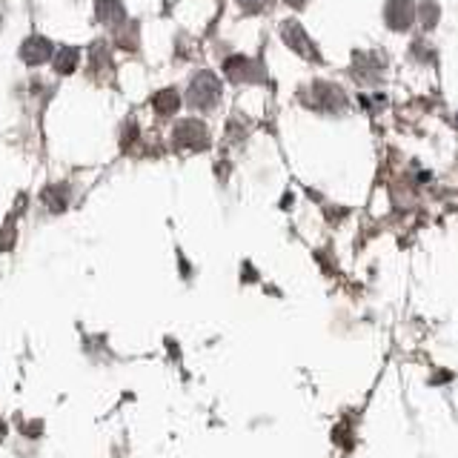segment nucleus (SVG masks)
I'll use <instances>...</instances> for the list:
<instances>
[{
  "label": "nucleus",
  "mask_w": 458,
  "mask_h": 458,
  "mask_svg": "<svg viewBox=\"0 0 458 458\" xmlns=\"http://www.w3.org/2000/svg\"><path fill=\"white\" fill-rule=\"evenodd\" d=\"M186 98H190V103L198 106V110H212L221 98V80L212 72L195 75L192 84H190V92H186Z\"/></svg>",
  "instance_id": "obj_1"
},
{
  "label": "nucleus",
  "mask_w": 458,
  "mask_h": 458,
  "mask_svg": "<svg viewBox=\"0 0 458 458\" xmlns=\"http://www.w3.org/2000/svg\"><path fill=\"white\" fill-rule=\"evenodd\" d=\"M304 103L313 106V110H321V112H341L347 106V98H344V92L332 84H313L307 89Z\"/></svg>",
  "instance_id": "obj_2"
},
{
  "label": "nucleus",
  "mask_w": 458,
  "mask_h": 458,
  "mask_svg": "<svg viewBox=\"0 0 458 458\" xmlns=\"http://www.w3.org/2000/svg\"><path fill=\"white\" fill-rule=\"evenodd\" d=\"M172 143L178 146V150H204L209 143V135H207V127L200 124V120H181L178 127L172 132Z\"/></svg>",
  "instance_id": "obj_3"
},
{
  "label": "nucleus",
  "mask_w": 458,
  "mask_h": 458,
  "mask_svg": "<svg viewBox=\"0 0 458 458\" xmlns=\"http://www.w3.org/2000/svg\"><path fill=\"white\" fill-rule=\"evenodd\" d=\"M384 20H387L389 29H396V32L410 29V23L415 20L413 0H389L387 9H384Z\"/></svg>",
  "instance_id": "obj_4"
},
{
  "label": "nucleus",
  "mask_w": 458,
  "mask_h": 458,
  "mask_svg": "<svg viewBox=\"0 0 458 458\" xmlns=\"http://www.w3.org/2000/svg\"><path fill=\"white\" fill-rule=\"evenodd\" d=\"M281 35H284V44H287L292 52H299L301 58H313V61H318L315 44L307 37V32L301 29L299 23H284V26H281Z\"/></svg>",
  "instance_id": "obj_5"
},
{
  "label": "nucleus",
  "mask_w": 458,
  "mask_h": 458,
  "mask_svg": "<svg viewBox=\"0 0 458 458\" xmlns=\"http://www.w3.org/2000/svg\"><path fill=\"white\" fill-rule=\"evenodd\" d=\"M224 72L229 75V80H235V84H241V80H261L258 63H252V61H249V58H244V55L226 58Z\"/></svg>",
  "instance_id": "obj_6"
},
{
  "label": "nucleus",
  "mask_w": 458,
  "mask_h": 458,
  "mask_svg": "<svg viewBox=\"0 0 458 458\" xmlns=\"http://www.w3.org/2000/svg\"><path fill=\"white\" fill-rule=\"evenodd\" d=\"M20 58L29 63V66H37V63H46L52 58V44L46 37H29L20 49Z\"/></svg>",
  "instance_id": "obj_7"
},
{
  "label": "nucleus",
  "mask_w": 458,
  "mask_h": 458,
  "mask_svg": "<svg viewBox=\"0 0 458 458\" xmlns=\"http://www.w3.org/2000/svg\"><path fill=\"white\" fill-rule=\"evenodd\" d=\"M95 15L106 26H120V20H124V6H120V0H95Z\"/></svg>",
  "instance_id": "obj_8"
},
{
  "label": "nucleus",
  "mask_w": 458,
  "mask_h": 458,
  "mask_svg": "<svg viewBox=\"0 0 458 458\" xmlns=\"http://www.w3.org/2000/svg\"><path fill=\"white\" fill-rule=\"evenodd\" d=\"M381 66H384V58H375V55H367V52H358V55H356V78L361 75L364 84H370Z\"/></svg>",
  "instance_id": "obj_9"
},
{
  "label": "nucleus",
  "mask_w": 458,
  "mask_h": 458,
  "mask_svg": "<svg viewBox=\"0 0 458 458\" xmlns=\"http://www.w3.org/2000/svg\"><path fill=\"white\" fill-rule=\"evenodd\" d=\"M152 103H155L158 115H175V112H178V106H181V98H178V92H175V89H160L158 95L152 98Z\"/></svg>",
  "instance_id": "obj_10"
},
{
  "label": "nucleus",
  "mask_w": 458,
  "mask_h": 458,
  "mask_svg": "<svg viewBox=\"0 0 458 458\" xmlns=\"http://www.w3.org/2000/svg\"><path fill=\"white\" fill-rule=\"evenodd\" d=\"M78 61H80V52H78V49H72V46L61 49L58 55H55V72H58V75H72V72H75V66H78Z\"/></svg>",
  "instance_id": "obj_11"
},
{
  "label": "nucleus",
  "mask_w": 458,
  "mask_h": 458,
  "mask_svg": "<svg viewBox=\"0 0 458 458\" xmlns=\"http://www.w3.org/2000/svg\"><path fill=\"white\" fill-rule=\"evenodd\" d=\"M44 204L52 212H63L66 204H70V192H66V186H49V190L44 192Z\"/></svg>",
  "instance_id": "obj_12"
},
{
  "label": "nucleus",
  "mask_w": 458,
  "mask_h": 458,
  "mask_svg": "<svg viewBox=\"0 0 458 458\" xmlns=\"http://www.w3.org/2000/svg\"><path fill=\"white\" fill-rule=\"evenodd\" d=\"M421 23L427 26V29H433V26L438 23V6L433 4V0H424L421 4Z\"/></svg>",
  "instance_id": "obj_13"
},
{
  "label": "nucleus",
  "mask_w": 458,
  "mask_h": 458,
  "mask_svg": "<svg viewBox=\"0 0 458 458\" xmlns=\"http://www.w3.org/2000/svg\"><path fill=\"white\" fill-rule=\"evenodd\" d=\"M266 4H269V0H238V6L244 12H249V15H255V12H264Z\"/></svg>",
  "instance_id": "obj_14"
},
{
  "label": "nucleus",
  "mask_w": 458,
  "mask_h": 458,
  "mask_svg": "<svg viewBox=\"0 0 458 458\" xmlns=\"http://www.w3.org/2000/svg\"><path fill=\"white\" fill-rule=\"evenodd\" d=\"M284 4H290V6H295V9H301L307 0H284Z\"/></svg>",
  "instance_id": "obj_15"
},
{
  "label": "nucleus",
  "mask_w": 458,
  "mask_h": 458,
  "mask_svg": "<svg viewBox=\"0 0 458 458\" xmlns=\"http://www.w3.org/2000/svg\"><path fill=\"white\" fill-rule=\"evenodd\" d=\"M4 433H6V424H4V421H0V436H4Z\"/></svg>",
  "instance_id": "obj_16"
}]
</instances>
